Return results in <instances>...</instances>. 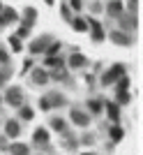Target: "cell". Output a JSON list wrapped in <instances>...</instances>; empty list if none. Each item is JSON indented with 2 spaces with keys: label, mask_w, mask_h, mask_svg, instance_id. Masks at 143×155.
Listing matches in <instances>:
<instances>
[{
  "label": "cell",
  "mask_w": 143,
  "mask_h": 155,
  "mask_svg": "<svg viewBox=\"0 0 143 155\" xmlns=\"http://www.w3.org/2000/svg\"><path fill=\"white\" fill-rule=\"evenodd\" d=\"M122 137H125V132H122L120 125H113V127H111V141H113V143L122 141Z\"/></svg>",
  "instance_id": "cell-19"
},
{
  "label": "cell",
  "mask_w": 143,
  "mask_h": 155,
  "mask_svg": "<svg viewBox=\"0 0 143 155\" xmlns=\"http://www.w3.org/2000/svg\"><path fill=\"white\" fill-rule=\"evenodd\" d=\"M39 155H42V153H39Z\"/></svg>",
  "instance_id": "cell-44"
},
{
  "label": "cell",
  "mask_w": 143,
  "mask_h": 155,
  "mask_svg": "<svg viewBox=\"0 0 143 155\" xmlns=\"http://www.w3.org/2000/svg\"><path fill=\"white\" fill-rule=\"evenodd\" d=\"M81 5H83L81 0H72V7H74V9H81Z\"/></svg>",
  "instance_id": "cell-36"
},
{
  "label": "cell",
  "mask_w": 143,
  "mask_h": 155,
  "mask_svg": "<svg viewBox=\"0 0 143 155\" xmlns=\"http://www.w3.org/2000/svg\"><path fill=\"white\" fill-rule=\"evenodd\" d=\"M49 72H46V67H35L33 74H30V81H33L35 86H46V81H49Z\"/></svg>",
  "instance_id": "cell-6"
},
{
  "label": "cell",
  "mask_w": 143,
  "mask_h": 155,
  "mask_svg": "<svg viewBox=\"0 0 143 155\" xmlns=\"http://www.w3.org/2000/svg\"><path fill=\"white\" fill-rule=\"evenodd\" d=\"M28 32H30V23H23L19 28V32H16V37H28Z\"/></svg>",
  "instance_id": "cell-30"
},
{
  "label": "cell",
  "mask_w": 143,
  "mask_h": 155,
  "mask_svg": "<svg viewBox=\"0 0 143 155\" xmlns=\"http://www.w3.org/2000/svg\"><path fill=\"white\" fill-rule=\"evenodd\" d=\"M83 155H95V153H83Z\"/></svg>",
  "instance_id": "cell-40"
},
{
  "label": "cell",
  "mask_w": 143,
  "mask_h": 155,
  "mask_svg": "<svg viewBox=\"0 0 143 155\" xmlns=\"http://www.w3.org/2000/svg\"><path fill=\"white\" fill-rule=\"evenodd\" d=\"M9 44L14 51H21V37H9Z\"/></svg>",
  "instance_id": "cell-32"
},
{
  "label": "cell",
  "mask_w": 143,
  "mask_h": 155,
  "mask_svg": "<svg viewBox=\"0 0 143 155\" xmlns=\"http://www.w3.org/2000/svg\"><path fill=\"white\" fill-rule=\"evenodd\" d=\"M62 19H69V7L62 5Z\"/></svg>",
  "instance_id": "cell-35"
},
{
  "label": "cell",
  "mask_w": 143,
  "mask_h": 155,
  "mask_svg": "<svg viewBox=\"0 0 143 155\" xmlns=\"http://www.w3.org/2000/svg\"><path fill=\"white\" fill-rule=\"evenodd\" d=\"M116 104H129V93H127V91H118Z\"/></svg>",
  "instance_id": "cell-27"
},
{
  "label": "cell",
  "mask_w": 143,
  "mask_h": 155,
  "mask_svg": "<svg viewBox=\"0 0 143 155\" xmlns=\"http://www.w3.org/2000/svg\"><path fill=\"white\" fill-rule=\"evenodd\" d=\"M109 37H111V42H113V44H120V46H132V42H134V39H132V35H127L125 30H113Z\"/></svg>",
  "instance_id": "cell-5"
},
{
  "label": "cell",
  "mask_w": 143,
  "mask_h": 155,
  "mask_svg": "<svg viewBox=\"0 0 143 155\" xmlns=\"http://www.w3.org/2000/svg\"><path fill=\"white\" fill-rule=\"evenodd\" d=\"M49 137H51V134H49V130H46V127H37V130H35V134H33V141L44 146V143H49Z\"/></svg>",
  "instance_id": "cell-14"
},
{
  "label": "cell",
  "mask_w": 143,
  "mask_h": 155,
  "mask_svg": "<svg viewBox=\"0 0 143 155\" xmlns=\"http://www.w3.org/2000/svg\"><path fill=\"white\" fill-rule=\"evenodd\" d=\"M88 26L92 28V42H104V37H106V32H104V28L99 26L95 19H88Z\"/></svg>",
  "instance_id": "cell-9"
},
{
  "label": "cell",
  "mask_w": 143,
  "mask_h": 155,
  "mask_svg": "<svg viewBox=\"0 0 143 155\" xmlns=\"http://www.w3.org/2000/svg\"><path fill=\"white\" fill-rule=\"evenodd\" d=\"M122 12H125L122 0H111L109 7H106V14H109V16H113V19H118V16H120Z\"/></svg>",
  "instance_id": "cell-10"
},
{
  "label": "cell",
  "mask_w": 143,
  "mask_h": 155,
  "mask_svg": "<svg viewBox=\"0 0 143 155\" xmlns=\"http://www.w3.org/2000/svg\"><path fill=\"white\" fill-rule=\"evenodd\" d=\"M19 111H21V120H33L35 118V111L30 109V107H26V104H21Z\"/></svg>",
  "instance_id": "cell-20"
},
{
  "label": "cell",
  "mask_w": 143,
  "mask_h": 155,
  "mask_svg": "<svg viewBox=\"0 0 143 155\" xmlns=\"http://www.w3.org/2000/svg\"><path fill=\"white\" fill-rule=\"evenodd\" d=\"M65 134H67V132H65ZM76 146H78V141L74 139V137H69V134H67V143L62 141V148H67V150H76Z\"/></svg>",
  "instance_id": "cell-25"
},
{
  "label": "cell",
  "mask_w": 143,
  "mask_h": 155,
  "mask_svg": "<svg viewBox=\"0 0 143 155\" xmlns=\"http://www.w3.org/2000/svg\"><path fill=\"white\" fill-rule=\"evenodd\" d=\"M0 26H2V19H0Z\"/></svg>",
  "instance_id": "cell-42"
},
{
  "label": "cell",
  "mask_w": 143,
  "mask_h": 155,
  "mask_svg": "<svg viewBox=\"0 0 143 155\" xmlns=\"http://www.w3.org/2000/svg\"><path fill=\"white\" fill-rule=\"evenodd\" d=\"M44 2H46V5H53V0H44Z\"/></svg>",
  "instance_id": "cell-39"
},
{
  "label": "cell",
  "mask_w": 143,
  "mask_h": 155,
  "mask_svg": "<svg viewBox=\"0 0 143 155\" xmlns=\"http://www.w3.org/2000/svg\"><path fill=\"white\" fill-rule=\"evenodd\" d=\"M0 9H2V5H0Z\"/></svg>",
  "instance_id": "cell-43"
},
{
  "label": "cell",
  "mask_w": 143,
  "mask_h": 155,
  "mask_svg": "<svg viewBox=\"0 0 143 155\" xmlns=\"http://www.w3.org/2000/svg\"><path fill=\"white\" fill-rule=\"evenodd\" d=\"M46 97H49V102H51L53 109H58V107H65V104H67V97L62 95V93H58V91H51Z\"/></svg>",
  "instance_id": "cell-11"
},
{
  "label": "cell",
  "mask_w": 143,
  "mask_h": 155,
  "mask_svg": "<svg viewBox=\"0 0 143 155\" xmlns=\"http://www.w3.org/2000/svg\"><path fill=\"white\" fill-rule=\"evenodd\" d=\"M0 65H9V53L5 49H0Z\"/></svg>",
  "instance_id": "cell-33"
},
{
  "label": "cell",
  "mask_w": 143,
  "mask_h": 155,
  "mask_svg": "<svg viewBox=\"0 0 143 155\" xmlns=\"http://www.w3.org/2000/svg\"><path fill=\"white\" fill-rule=\"evenodd\" d=\"M125 74V65H113L109 72H106L104 77H102V86H111V84H116L118 79Z\"/></svg>",
  "instance_id": "cell-3"
},
{
  "label": "cell",
  "mask_w": 143,
  "mask_h": 155,
  "mask_svg": "<svg viewBox=\"0 0 143 155\" xmlns=\"http://www.w3.org/2000/svg\"><path fill=\"white\" fill-rule=\"evenodd\" d=\"M5 102L9 107H14V109H19L21 104H23V88L21 86H9L7 93H5Z\"/></svg>",
  "instance_id": "cell-1"
},
{
  "label": "cell",
  "mask_w": 143,
  "mask_h": 155,
  "mask_svg": "<svg viewBox=\"0 0 143 155\" xmlns=\"http://www.w3.org/2000/svg\"><path fill=\"white\" fill-rule=\"evenodd\" d=\"M69 120L76 125V127L85 130L88 125H90V114H88V111H81L78 107H72V111H69Z\"/></svg>",
  "instance_id": "cell-2"
},
{
  "label": "cell",
  "mask_w": 143,
  "mask_h": 155,
  "mask_svg": "<svg viewBox=\"0 0 143 155\" xmlns=\"http://www.w3.org/2000/svg\"><path fill=\"white\" fill-rule=\"evenodd\" d=\"M39 109H42V111H51V109H53L46 95H42V97H39Z\"/></svg>",
  "instance_id": "cell-29"
},
{
  "label": "cell",
  "mask_w": 143,
  "mask_h": 155,
  "mask_svg": "<svg viewBox=\"0 0 143 155\" xmlns=\"http://www.w3.org/2000/svg\"><path fill=\"white\" fill-rule=\"evenodd\" d=\"M9 155H30V143H9Z\"/></svg>",
  "instance_id": "cell-12"
},
{
  "label": "cell",
  "mask_w": 143,
  "mask_h": 155,
  "mask_svg": "<svg viewBox=\"0 0 143 155\" xmlns=\"http://www.w3.org/2000/svg\"><path fill=\"white\" fill-rule=\"evenodd\" d=\"M49 77L58 79V81H62V79H67V72H53V74H49Z\"/></svg>",
  "instance_id": "cell-34"
},
{
  "label": "cell",
  "mask_w": 143,
  "mask_h": 155,
  "mask_svg": "<svg viewBox=\"0 0 143 155\" xmlns=\"http://www.w3.org/2000/svg\"><path fill=\"white\" fill-rule=\"evenodd\" d=\"M81 143H83V146H92V143H95V134H83L81 137Z\"/></svg>",
  "instance_id": "cell-31"
},
{
  "label": "cell",
  "mask_w": 143,
  "mask_h": 155,
  "mask_svg": "<svg viewBox=\"0 0 143 155\" xmlns=\"http://www.w3.org/2000/svg\"><path fill=\"white\" fill-rule=\"evenodd\" d=\"M49 125H51V130H56V132H60V134H65V132H67V120H65V118L56 116V118H51V123H49Z\"/></svg>",
  "instance_id": "cell-16"
},
{
  "label": "cell",
  "mask_w": 143,
  "mask_h": 155,
  "mask_svg": "<svg viewBox=\"0 0 143 155\" xmlns=\"http://www.w3.org/2000/svg\"><path fill=\"white\" fill-rule=\"evenodd\" d=\"M49 42H51V37L49 35H42V37H37L35 42H30V53H44L46 51V46H49Z\"/></svg>",
  "instance_id": "cell-7"
},
{
  "label": "cell",
  "mask_w": 143,
  "mask_h": 155,
  "mask_svg": "<svg viewBox=\"0 0 143 155\" xmlns=\"http://www.w3.org/2000/svg\"><path fill=\"white\" fill-rule=\"evenodd\" d=\"M26 23H30V26H33L35 23V19H37V9H35V7H26Z\"/></svg>",
  "instance_id": "cell-22"
},
{
  "label": "cell",
  "mask_w": 143,
  "mask_h": 155,
  "mask_svg": "<svg viewBox=\"0 0 143 155\" xmlns=\"http://www.w3.org/2000/svg\"><path fill=\"white\" fill-rule=\"evenodd\" d=\"M120 19V30H125V32H132L134 28H136V12H127V14H120L118 16Z\"/></svg>",
  "instance_id": "cell-4"
},
{
  "label": "cell",
  "mask_w": 143,
  "mask_h": 155,
  "mask_svg": "<svg viewBox=\"0 0 143 155\" xmlns=\"http://www.w3.org/2000/svg\"><path fill=\"white\" fill-rule=\"evenodd\" d=\"M104 107H106V114H109V118L113 120V123H118V120H120V107H118L116 102H106Z\"/></svg>",
  "instance_id": "cell-15"
},
{
  "label": "cell",
  "mask_w": 143,
  "mask_h": 155,
  "mask_svg": "<svg viewBox=\"0 0 143 155\" xmlns=\"http://www.w3.org/2000/svg\"><path fill=\"white\" fill-rule=\"evenodd\" d=\"M0 104H2V97H0Z\"/></svg>",
  "instance_id": "cell-41"
},
{
  "label": "cell",
  "mask_w": 143,
  "mask_h": 155,
  "mask_svg": "<svg viewBox=\"0 0 143 155\" xmlns=\"http://www.w3.org/2000/svg\"><path fill=\"white\" fill-rule=\"evenodd\" d=\"M0 12H2V16H0L2 21H9V23L19 21V14H16V9H12V7H2Z\"/></svg>",
  "instance_id": "cell-17"
},
{
  "label": "cell",
  "mask_w": 143,
  "mask_h": 155,
  "mask_svg": "<svg viewBox=\"0 0 143 155\" xmlns=\"http://www.w3.org/2000/svg\"><path fill=\"white\" fill-rule=\"evenodd\" d=\"M60 51V42H49V46H46V56H56V53Z\"/></svg>",
  "instance_id": "cell-24"
},
{
  "label": "cell",
  "mask_w": 143,
  "mask_h": 155,
  "mask_svg": "<svg viewBox=\"0 0 143 155\" xmlns=\"http://www.w3.org/2000/svg\"><path fill=\"white\" fill-rule=\"evenodd\" d=\"M46 70H49V67H62V60L60 58H56V56H49V58H46V65H44Z\"/></svg>",
  "instance_id": "cell-26"
},
{
  "label": "cell",
  "mask_w": 143,
  "mask_h": 155,
  "mask_svg": "<svg viewBox=\"0 0 143 155\" xmlns=\"http://www.w3.org/2000/svg\"><path fill=\"white\" fill-rule=\"evenodd\" d=\"M23 70H26V72L33 70V60H26V63H23Z\"/></svg>",
  "instance_id": "cell-38"
},
{
  "label": "cell",
  "mask_w": 143,
  "mask_h": 155,
  "mask_svg": "<svg viewBox=\"0 0 143 155\" xmlns=\"http://www.w3.org/2000/svg\"><path fill=\"white\" fill-rule=\"evenodd\" d=\"M129 2V12H136V0H127Z\"/></svg>",
  "instance_id": "cell-37"
},
{
  "label": "cell",
  "mask_w": 143,
  "mask_h": 155,
  "mask_svg": "<svg viewBox=\"0 0 143 155\" xmlns=\"http://www.w3.org/2000/svg\"><path fill=\"white\" fill-rule=\"evenodd\" d=\"M85 107H88V111H90V114H102L104 102H102V100H97V97H92V100H88V104H85Z\"/></svg>",
  "instance_id": "cell-18"
},
{
  "label": "cell",
  "mask_w": 143,
  "mask_h": 155,
  "mask_svg": "<svg viewBox=\"0 0 143 155\" xmlns=\"http://www.w3.org/2000/svg\"><path fill=\"white\" fill-rule=\"evenodd\" d=\"M72 26L76 28L78 32H85V30H88V19H81V16H76V19L72 21Z\"/></svg>",
  "instance_id": "cell-21"
},
{
  "label": "cell",
  "mask_w": 143,
  "mask_h": 155,
  "mask_svg": "<svg viewBox=\"0 0 143 155\" xmlns=\"http://www.w3.org/2000/svg\"><path fill=\"white\" fill-rule=\"evenodd\" d=\"M9 74H12V70H7V65H2V70H0V88H5Z\"/></svg>",
  "instance_id": "cell-23"
},
{
  "label": "cell",
  "mask_w": 143,
  "mask_h": 155,
  "mask_svg": "<svg viewBox=\"0 0 143 155\" xmlns=\"http://www.w3.org/2000/svg\"><path fill=\"white\" fill-rule=\"evenodd\" d=\"M67 65H69V70H81V67H85V65H88V58H85L81 51H74V53L69 56V63H67Z\"/></svg>",
  "instance_id": "cell-8"
},
{
  "label": "cell",
  "mask_w": 143,
  "mask_h": 155,
  "mask_svg": "<svg viewBox=\"0 0 143 155\" xmlns=\"http://www.w3.org/2000/svg\"><path fill=\"white\" fill-rule=\"evenodd\" d=\"M5 134L12 137V139H16V137L21 134V123L19 120H7L5 123Z\"/></svg>",
  "instance_id": "cell-13"
},
{
  "label": "cell",
  "mask_w": 143,
  "mask_h": 155,
  "mask_svg": "<svg viewBox=\"0 0 143 155\" xmlns=\"http://www.w3.org/2000/svg\"><path fill=\"white\" fill-rule=\"evenodd\" d=\"M116 86H118V91H129V79L122 74V77L116 81Z\"/></svg>",
  "instance_id": "cell-28"
}]
</instances>
